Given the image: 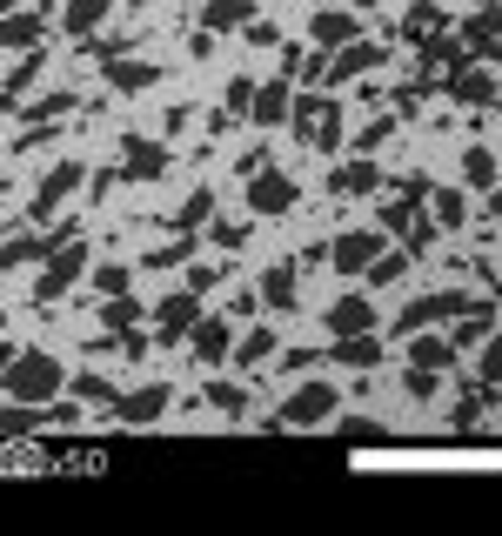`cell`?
<instances>
[{"mask_svg": "<svg viewBox=\"0 0 502 536\" xmlns=\"http://www.w3.org/2000/svg\"><path fill=\"white\" fill-rule=\"evenodd\" d=\"M61 382H67V369L47 356V349H27V356H14L7 369H0V389H7L14 402H54Z\"/></svg>", "mask_w": 502, "mask_h": 536, "instance_id": "6da1fadb", "label": "cell"}, {"mask_svg": "<svg viewBox=\"0 0 502 536\" xmlns=\"http://www.w3.org/2000/svg\"><path fill=\"white\" fill-rule=\"evenodd\" d=\"M288 121H295V134H302L308 148H342V108L322 101V94H302L288 108Z\"/></svg>", "mask_w": 502, "mask_h": 536, "instance_id": "7a4b0ae2", "label": "cell"}, {"mask_svg": "<svg viewBox=\"0 0 502 536\" xmlns=\"http://www.w3.org/2000/svg\"><path fill=\"white\" fill-rule=\"evenodd\" d=\"M195 315H201V295H195V289L161 295V302H154V335H161V342H188Z\"/></svg>", "mask_w": 502, "mask_h": 536, "instance_id": "3957f363", "label": "cell"}, {"mask_svg": "<svg viewBox=\"0 0 502 536\" xmlns=\"http://www.w3.org/2000/svg\"><path fill=\"white\" fill-rule=\"evenodd\" d=\"M248 208H255V215H288V208H295V181H288L282 168H255V175H248Z\"/></svg>", "mask_w": 502, "mask_h": 536, "instance_id": "277c9868", "label": "cell"}, {"mask_svg": "<svg viewBox=\"0 0 502 536\" xmlns=\"http://www.w3.org/2000/svg\"><path fill=\"white\" fill-rule=\"evenodd\" d=\"M328 416H335V389H328V382H302V389L282 402V423H295V429H315V423H328Z\"/></svg>", "mask_w": 502, "mask_h": 536, "instance_id": "5b68a950", "label": "cell"}, {"mask_svg": "<svg viewBox=\"0 0 502 536\" xmlns=\"http://www.w3.org/2000/svg\"><path fill=\"white\" fill-rule=\"evenodd\" d=\"M81 268H88V248H61V255L47 248V268H41V282H34V295H41V302L67 295V289H74V275H81Z\"/></svg>", "mask_w": 502, "mask_h": 536, "instance_id": "8992f818", "label": "cell"}, {"mask_svg": "<svg viewBox=\"0 0 502 536\" xmlns=\"http://www.w3.org/2000/svg\"><path fill=\"white\" fill-rule=\"evenodd\" d=\"M469 309V295H415L409 309H402V322H395V329L402 335H415V329H436L442 315H462Z\"/></svg>", "mask_w": 502, "mask_h": 536, "instance_id": "52a82bcc", "label": "cell"}, {"mask_svg": "<svg viewBox=\"0 0 502 536\" xmlns=\"http://www.w3.org/2000/svg\"><path fill=\"white\" fill-rule=\"evenodd\" d=\"M382 255V235H369V228H349L342 242L328 248V262H335V275H362V268Z\"/></svg>", "mask_w": 502, "mask_h": 536, "instance_id": "ba28073f", "label": "cell"}, {"mask_svg": "<svg viewBox=\"0 0 502 536\" xmlns=\"http://www.w3.org/2000/svg\"><path fill=\"white\" fill-rule=\"evenodd\" d=\"M409 369H429V376H449V369H456V342H449V335H429V329H415V335H409Z\"/></svg>", "mask_w": 502, "mask_h": 536, "instance_id": "9c48e42d", "label": "cell"}, {"mask_svg": "<svg viewBox=\"0 0 502 536\" xmlns=\"http://www.w3.org/2000/svg\"><path fill=\"white\" fill-rule=\"evenodd\" d=\"M121 155H128V175L134 181H161L168 175V148H161V141H148V134H128V141H121Z\"/></svg>", "mask_w": 502, "mask_h": 536, "instance_id": "30bf717a", "label": "cell"}, {"mask_svg": "<svg viewBox=\"0 0 502 536\" xmlns=\"http://www.w3.org/2000/svg\"><path fill=\"white\" fill-rule=\"evenodd\" d=\"M322 329L335 335V342H342V335H362V329H375V302H369V295H342V302H335V309L322 315Z\"/></svg>", "mask_w": 502, "mask_h": 536, "instance_id": "8fae6325", "label": "cell"}, {"mask_svg": "<svg viewBox=\"0 0 502 536\" xmlns=\"http://www.w3.org/2000/svg\"><path fill=\"white\" fill-rule=\"evenodd\" d=\"M188 342H195V356H201V362H228V356H235V329H228L221 315H195Z\"/></svg>", "mask_w": 502, "mask_h": 536, "instance_id": "7c38bea8", "label": "cell"}, {"mask_svg": "<svg viewBox=\"0 0 502 536\" xmlns=\"http://www.w3.org/2000/svg\"><path fill=\"white\" fill-rule=\"evenodd\" d=\"M114 409H121V423L128 429L154 423V416L168 409V382H148V389H134V396H114Z\"/></svg>", "mask_w": 502, "mask_h": 536, "instance_id": "4fadbf2b", "label": "cell"}, {"mask_svg": "<svg viewBox=\"0 0 502 536\" xmlns=\"http://www.w3.org/2000/svg\"><path fill=\"white\" fill-rule=\"evenodd\" d=\"M369 67H382V47H375V41H349L335 61H328L322 81H355V74H369Z\"/></svg>", "mask_w": 502, "mask_h": 536, "instance_id": "5bb4252c", "label": "cell"}, {"mask_svg": "<svg viewBox=\"0 0 502 536\" xmlns=\"http://www.w3.org/2000/svg\"><path fill=\"white\" fill-rule=\"evenodd\" d=\"M449 94H456L462 108H496V81H489V74H476V61L449 74Z\"/></svg>", "mask_w": 502, "mask_h": 536, "instance_id": "9a60e30c", "label": "cell"}, {"mask_svg": "<svg viewBox=\"0 0 502 536\" xmlns=\"http://www.w3.org/2000/svg\"><path fill=\"white\" fill-rule=\"evenodd\" d=\"M288 108H295V94H288V81H268V88H255V101H248V114L262 121V128H282Z\"/></svg>", "mask_w": 502, "mask_h": 536, "instance_id": "2e32d148", "label": "cell"}, {"mask_svg": "<svg viewBox=\"0 0 502 536\" xmlns=\"http://www.w3.org/2000/svg\"><path fill=\"white\" fill-rule=\"evenodd\" d=\"M74 181H81V161H61V168L41 181V195H34V222H47V215H54V201L74 195Z\"/></svg>", "mask_w": 502, "mask_h": 536, "instance_id": "e0dca14e", "label": "cell"}, {"mask_svg": "<svg viewBox=\"0 0 502 536\" xmlns=\"http://www.w3.org/2000/svg\"><path fill=\"white\" fill-rule=\"evenodd\" d=\"M154 74H161L154 61H121V54L108 61V81H114L121 94H141V88H154Z\"/></svg>", "mask_w": 502, "mask_h": 536, "instance_id": "ac0fdd59", "label": "cell"}, {"mask_svg": "<svg viewBox=\"0 0 502 536\" xmlns=\"http://www.w3.org/2000/svg\"><path fill=\"white\" fill-rule=\"evenodd\" d=\"M108 7H114V0H67L61 27H67V34H94V27L108 21Z\"/></svg>", "mask_w": 502, "mask_h": 536, "instance_id": "d6986e66", "label": "cell"}, {"mask_svg": "<svg viewBox=\"0 0 502 536\" xmlns=\"http://www.w3.org/2000/svg\"><path fill=\"white\" fill-rule=\"evenodd\" d=\"M382 188V168L375 161H349V168H335V195H375Z\"/></svg>", "mask_w": 502, "mask_h": 536, "instance_id": "ffe728a7", "label": "cell"}, {"mask_svg": "<svg viewBox=\"0 0 502 536\" xmlns=\"http://www.w3.org/2000/svg\"><path fill=\"white\" fill-rule=\"evenodd\" d=\"M335 362H349V369H369V362H382V342H375V329L342 335V342H335Z\"/></svg>", "mask_w": 502, "mask_h": 536, "instance_id": "44dd1931", "label": "cell"}, {"mask_svg": "<svg viewBox=\"0 0 502 536\" xmlns=\"http://www.w3.org/2000/svg\"><path fill=\"white\" fill-rule=\"evenodd\" d=\"M308 34H315V47H349V41H355V21L328 7V14H315V21H308Z\"/></svg>", "mask_w": 502, "mask_h": 536, "instance_id": "7402d4cb", "label": "cell"}, {"mask_svg": "<svg viewBox=\"0 0 502 536\" xmlns=\"http://www.w3.org/2000/svg\"><path fill=\"white\" fill-rule=\"evenodd\" d=\"M255 21V0H208L201 7V27H248Z\"/></svg>", "mask_w": 502, "mask_h": 536, "instance_id": "603a6c76", "label": "cell"}, {"mask_svg": "<svg viewBox=\"0 0 502 536\" xmlns=\"http://www.w3.org/2000/svg\"><path fill=\"white\" fill-rule=\"evenodd\" d=\"M41 41V14H14V7H7V14H0V47H34Z\"/></svg>", "mask_w": 502, "mask_h": 536, "instance_id": "cb8c5ba5", "label": "cell"}, {"mask_svg": "<svg viewBox=\"0 0 502 536\" xmlns=\"http://www.w3.org/2000/svg\"><path fill=\"white\" fill-rule=\"evenodd\" d=\"M41 423H47L41 402H7L0 409V436H27V429H41Z\"/></svg>", "mask_w": 502, "mask_h": 536, "instance_id": "d4e9b609", "label": "cell"}, {"mask_svg": "<svg viewBox=\"0 0 502 536\" xmlns=\"http://www.w3.org/2000/svg\"><path fill=\"white\" fill-rule=\"evenodd\" d=\"M262 302L268 309H295V268H268L262 275Z\"/></svg>", "mask_w": 502, "mask_h": 536, "instance_id": "484cf974", "label": "cell"}, {"mask_svg": "<svg viewBox=\"0 0 502 536\" xmlns=\"http://www.w3.org/2000/svg\"><path fill=\"white\" fill-rule=\"evenodd\" d=\"M268 356H275V329H248V335H241V349H235L241 369H262Z\"/></svg>", "mask_w": 502, "mask_h": 536, "instance_id": "4316f807", "label": "cell"}, {"mask_svg": "<svg viewBox=\"0 0 502 536\" xmlns=\"http://www.w3.org/2000/svg\"><path fill=\"white\" fill-rule=\"evenodd\" d=\"M462 188H496V155L489 148H469L462 155Z\"/></svg>", "mask_w": 502, "mask_h": 536, "instance_id": "83f0119b", "label": "cell"}, {"mask_svg": "<svg viewBox=\"0 0 502 536\" xmlns=\"http://www.w3.org/2000/svg\"><path fill=\"white\" fill-rule=\"evenodd\" d=\"M469 222V195L462 188H436V228H462Z\"/></svg>", "mask_w": 502, "mask_h": 536, "instance_id": "f1b7e54d", "label": "cell"}, {"mask_svg": "<svg viewBox=\"0 0 502 536\" xmlns=\"http://www.w3.org/2000/svg\"><path fill=\"white\" fill-rule=\"evenodd\" d=\"M362 275H369L375 289H389V282H402V275H409V255H375Z\"/></svg>", "mask_w": 502, "mask_h": 536, "instance_id": "f546056e", "label": "cell"}, {"mask_svg": "<svg viewBox=\"0 0 502 536\" xmlns=\"http://www.w3.org/2000/svg\"><path fill=\"white\" fill-rule=\"evenodd\" d=\"M208 402H215L221 416H241V409H248V396H241V382H208Z\"/></svg>", "mask_w": 502, "mask_h": 536, "instance_id": "4dcf8cb0", "label": "cell"}, {"mask_svg": "<svg viewBox=\"0 0 502 536\" xmlns=\"http://www.w3.org/2000/svg\"><path fill=\"white\" fill-rule=\"evenodd\" d=\"M208 208H215V195H208V188H195V195L181 201V215H175V228H201V222H208Z\"/></svg>", "mask_w": 502, "mask_h": 536, "instance_id": "1f68e13d", "label": "cell"}, {"mask_svg": "<svg viewBox=\"0 0 502 536\" xmlns=\"http://www.w3.org/2000/svg\"><path fill=\"white\" fill-rule=\"evenodd\" d=\"M54 242H34V235H21V242H7L0 248V268H21V262H34V255H47Z\"/></svg>", "mask_w": 502, "mask_h": 536, "instance_id": "d6a6232c", "label": "cell"}, {"mask_svg": "<svg viewBox=\"0 0 502 536\" xmlns=\"http://www.w3.org/2000/svg\"><path fill=\"white\" fill-rule=\"evenodd\" d=\"M429 27H442V7H436V0H415L409 21H402V34H429Z\"/></svg>", "mask_w": 502, "mask_h": 536, "instance_id": "836d02e7", "label": "cell"}, {"mask_svg": "<svg viewBox=\"0 0 502 536\" xmlns=\"http://www.w3.org/2000/svg\"><path fill=\"white\" fill-rule=\"evenodd\" d=\"M134 322H141V309H134L128 295H108V329H114V335H128Z\"/></svg>", "mask_w": 502, "mask_h": 536, "instance_id": "e575fe53", "label": "cell"}, {"mask_svg": "<svg viewBox=\"0 0 502 536\" xmlns=\"http://www.w3.org/2000/svg\"><path fill=\"white\" fill-rule=\"evenodd\" d=\"M67 108H74V94H67V88H54V94H41V101H34L27 114H34V121H54V114H67Z\"/></svg>", "mask_w": 502, "mask_h": 536, "instance_id": "d590c367", "label": "cell"}, {"mask_svg": "<svg viewBox=\"0 0 502 536\" xmlns=\"http://www.w3.org/2000/svg\"><path fill=\"white\" fill-rule=\"evenodd\" d=\"M74 396L81 402H114V382L108 376H74Z\"/></svg>", "mask_w": 502, "mask_h": 536, "instance_id": "8d00e7d4", "label": "cell"}, {"mask_svg": "<svg viewBox=\"0 0 502 536\" xmlns=\"http://www.w3.org/2000/svg\"><path fill=\"white\" fill-rule=\"evenodd\" d=\"M409 222H415V201H389V208H382V228H389V235H409Z\"/></svg>", "mask_w": 502, "mask_h": 536, "instance_id": "74e56055", "label": "cell"}, {"mask_svg": "<svg viewBox=\"0 0 502 536\" xmlns=\"http://www.w3.org/2000/svg\"><path fill=\"white\" fill-rule=\"evenodd\" d=\"M221 275H228V268H221V262H195V268H188V289H215V282H221Z\"/></svg>", "mask_w": 502, "mask_h": 536, "instance_id": "f35d334b", "label": "cell"}, {"mask_svg": "<svg viewBox=\"0 0 502 536\" xmlns=\"http://www.w3.org/2000/svg\"><path fill=\"white\" fill-rule=\"evenodd\" d=\"M94 289L101 295H128V268H94Z\"/></svg>", "mask_w": 502, "mask_h": 536, "instance_id": "ab89813d", "label": "cell"}, {"mask_svg": "<svg viewBox=\"0 0 502 536\" xmlns=\"http://www.w3.org/2000/svg\"><path fill=\"white\" fill-rule=\"evenodd\" d=\"M175 262H188V242H168V248H154L141 268H175Z\"/></svg>", "mask_w": 502, "mask_h": 536, "instance_id": "60d3db41", "label": "cell"}, {"mask_svg": "<svg viewBox=\"0 0 502 536\" xmlns=\"http://www.w3.org/2000/svg\"><path fill=\"white\" fill-rule=\"evenodd\" d=\"M476 376L489 382V389L502 382V342H489V349H482V369H476Z\"/></svg>", "mask_w": 502, "mask_h": 536, "instance_id": "b9f144b4", "label": "cell"}, {"mask_svg": "<svg viewBox=\"0 0 502 536\" xmlns=\"http://www.w3.org/2000/svg\"><path fill=\"white\" fill-rule=\"evenodd\" d=\"M436 382H442V376H429V369H409V382H402V389L422 402V396H436Z\"/></svg>", "mask_w": 502, "mask_h": 536, "instance_id": "7bdbcfd3", "label": "cell"}, {"mask_svg": "<svg viewBox=\"0 0 502 536\" xmlns=\"http://www.w3.org/2000/svg\"><path fill=\"white\" fill-rule=\"evenodd\" d=\"M382 141H389V121H369V128H362V141H355V148H369V155H375Z\"/></svg>", "mask_w": 502, "mask_h": 536, "instance_id": "ee69618b", "label": "cell"}, {"mask_svg": "<svg viewBox=\"0 0 502 536\" xmlns=\"http://www.w3.org/2000/svg\"><path fill=\"white\" fill-rule=\"evenodd\" d=\"M255 101V81H228V108H248Z\"/></svg>", "mask_w": 502, "mask_h": 536, "instance_id": "f6af8a7d", "label": "cell"}, {"mask_svg": "<svg viewBox=\"0 0 502 536\" xmlns=\"http://www.w3.org/2000/svg\"><path fill=\"white\" fill-rule=\"evenodd\" d=\"M241 235H248L241 222H221V228H215V242H221V248H241Z\"/></svg>", "mask_w": 502, "mask_h": 536, "instance_id": "bcb514c9", "label": "cell"}, {"mask_svg": "<svg viewBox=\"0 0 502 536\" xmlns=\"http://www.w3.org/2000/svg\"><path fill=\"white\" fill-rule=\"evenodd\" d=\"M7 362H14V349H7V342H0V369H7Z\"/></svg>", "mask_w": 502, "mask_h": 536, "instance_id": "7dc6e473", "label": "cell"}]
</instances>
